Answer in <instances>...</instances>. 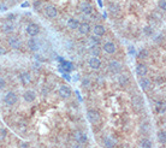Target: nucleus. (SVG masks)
Segmentation results:
<instances>
[{
	"instance_id": "nucleus-1",
	"label": "nucleus",
	"mask_w": 166,
	"mask_h": 148,
	"mask_svg": "<svg viewBox=\"0 0 166 148\" xmlns=\"http://www.w3.org/2000/svg\"><path fill=\"white\" fill-rule=\"evenodd\" d=\"M87 119L90 124H98L101 121V114L95 108H89L87 111Z\"/></svg>"
},
{
	"instance_id": "nucleus-2",
	"label": "nucleus",
	"mask_w": 166,
	"mask_h": 148,
	"mask_svg": "<svg viewBox=\"0 0 166 148\" xmlns=\"http://www.w3.org/2000/svg\"><path fill=\"white\" fill-rule=\"evenodd\" d=\"M25 32H27V34L29 35L30 37H35V36H37V35L40 34L41 27L37 23H29L27 25V28H25Z\"/></svg>"
},
{
	"instance_id": "nucleus-3",
	"label": "nucleus",
	"mask_w": 166,
	"mask_h": 148,
	"mask_svg": "<svg viewBox=\"0 0 166 148\" xmlns=\"http://www.w3.org/2000/svg\"><path fill=\"white\" fill-rule=\"evenodd\" d=\"M131 106L134 107V110L136 111H141L144 107V100L143 98L140 94H135L131 98Z\"/></svg>"
},
{
	"instance_id": "nucleus-4",
	"label": "nucleus",
	"mask_w": 166,
	"mask_h": 148,
	"mask_svg": "<svg viewBox=\"0 0 166 148\" xmlns=\"http://www.w3.org/2000/svg\"><path fill=\"white\" fill-rule=\"evenodd\" d=\"M44 13L45 16H46V18H48V19H54V18L58 17V10H57V7L53 6V5L45 6Z\"/></svg>"
},
{
	"instance_id": "nucleus-5",
	"label": "nucleus",
	"mask_w": 166,
	"mask_h": 148,
	"mask_svg": "<svg viewBox=\"0 0 166 148\" xmlns=\"http://www.w3.org/2000/svg\"><path fill=\"white\" fill-rule=\"evenodd\" d=\"M109 70L113 75H119L123 70V65L118 60H111L109 63Z\"/></svg>"
},
{
	"instance_id": "nucleus-6",
	"label": "nucleus",
	"mask_w": 166,
	"mask_h": 148,
	"mask_svg": "<svg viewBox=\"0 0 166 148\" xmlns=\"http://www.w3.org/2000/svg\"><path fill=\"white\" fill-rule=\"evenodd\" d=\"M7 44H9V46L11 47L12 49H19L22 47L21 39L18 36H16V35H11V36L7 37Z\"/></svg>"
},
{
	"instance_id": "nucleus-7",
	"label": "nucleus",
	"mask_w": 166,
	"mask_h": 148,
	"mask_svg": "<svg viewBox=\"0 0 166 148\" xmlns=\"http://www.w3.org/2000/svg\"><path fill=\"white\" fill-rule=\"evenodd\" d=\"M17 101H18V96L13 91H9L4 96V103H5V105H7V106H13V105L17 104Z\"/></svg>"
},
{
	"instance_id": "nucleus-8",
	"label": "nucleus",
	"mask_w": 166,
	"mask_h": 148,
	"mask_svg": "<svg viewBox=\"0 0 166 148\" xmlns=\"http://www.w3.org/2000/svg\"><path fill=\"white\" fill-rule=\"evenodd\" d=\"M74 138H75V141L77 142L78 145H86L88 142L87 134L83 133V131H81V130H77V131L74 133Z\"/></svg>"
},
{
	"instance_id": "nucleus-9",
	"label": "nucleus",
	"mask_w": 166,
	"mask_h": 148,
	"mask_svg": "<svg viewBox=\"0 0 166 148\" xmlns=\"http://www.w3.org/2000/svg\"><path fill=\"white\" fill-rule=\"evenodd\" d=\"M135 72H136V75H137L138 77H144V76H147V74H148V66L144 64L143 61H140V63L136 64Z\"/></svg>"
},
{
	"instance_id": "nucleus-10",
	"label": "nucleus",
	"mask_w": 166,
	"mask_h": 148,
	"mask_svg": "<svg viewBox=\"0 0 166 148\" xmlns=\"http://www.w3.org/2000/svg\"><path fill=\"white\" fill-rule=\"evenodd\" d=\"M58 94H59V96L63 98V99H69V98L71 96V94H72V91H71V88H70L69 86L62 84V86L59 87V89H58Z\"/></svg>"
},
{
	"instance_id": "nucleus-11",
	"label": "nucleus",
	"mask_w": 166,
	"mask_h": 148,
	"mask_svg": "<svg viewBox=\"0 0 166 148\" xmlns=\"http://www.w3.org/2000/svg\"><path fill=\"white\" fill-rule=\"evenodd\" d=\"M118 84H119V87H122V88H126L129 84H130V76L128 75V74H125V72H121L119 74V76H118Z\"/></svg>"
},
{
	"instance_id": "nucleus-12",
	"label": "nucleus",
	"mask_w": 166,
	"mask_h": 148,
	"mask_svg": "<svg viewBox=\"0 0 166 148\" xmlns=\"http://www.w3.org/2000/svg\"><path fill=\"white\" fill-rule=\"evenodd\" d=\"M102 49L105 53L107 54H114L117 52V45L112 41H106L104 45H102Z\"/></svg>"
},
{
	"instance_id": "nucleus-13",
	"label": "nucleus",
	"mask_w": 166,
	"mask_h": 148,
	"mask_svg": "<svg viewBox=\"0 0 166 148\" xmlns=\"http://www.w3.org/2000/svg\"><path fill=\"white\" fill-rule=\"evenodd\" d=\"M77 30H78V33H79V35L86 36V35H88L89 33H90V30H92V25H90V23L89 22H82V23H79Z\"/></svg>"
},
{
	"instance_id": "nucleus-14",
	"label": "nucleus",
	"mask_w": 166,
	"mask_h": 148,
	"mask_svg": "<svg viewBox=\"0 0 166 148\" xmlns=\"http://www.w3.org/2000/svg\"><path fill=\"white\" fill-rule=\"evenodd\" d=\"M138 84H140V87H141V89H142V91H147L152 88V80H151V78H148L147 76H144V77H140V80H138Z\"/></svg>"
},
{
	"instance_id": "nucleus-15",
	"label": "nucleus",
	"mask_w": 166,
	"mask_h": 148,
	"mask_svg": "<svg viewBox=\"0 0 166 148\" xmlns=\"http://www.w3.org/2000/svg\"><path fill=\"white\" fill-rule=\"evenodd\" d=\"M93 33L95 36H98V37H101V36H104V35L106 34V28H105V25H102V24H94L93 25Z\"/></svg>"
},
{
	"instance_id": "nucleus-16",
	"label": "nucleus",
	"mask_w": 166,
	"mask_h": 148,
	"mask_svg": "<svg viewBox=\"0 0 166 148\" xmlns=\"http://www.w3.org/2000/svg\"><path fill=\"white\" fill-rule=\"evenodd\" d=\"M79 10H81L82 13L89 16V15L93 12V6H92V4H90L89 1H82V2L79 4Z\"/></svg>"
},
{
	"instance_id": "nucleus-17",
	"label": "nucleus",
	"mask_w": 166,
	"mask_h": 148,
	"mask_svg": "<svg viewBox=\"0 0 166 148\" xmlns=\"http://www.w3.org/2000/svg\"><path fill=\"white\" fill-rule=\"evenodd\" d=\"M104 146L106 148H114L117 146V140L112 135H107L104 137Z\"/></svg>"
},
{
	"instance_id": "nucleus-18",
	"label": "nucleus",
	"mask_w": 166,
	"mask_h": 148,
	"mask_svg": "<svg viewBox=\"0 0 166 148\" xmlns=\"http://www.w3.org/2000/svg\"><path fill=\"white\" fill-rule=\"evenodd\" d=\"M88 65H89V68L93 69V70H99V69L101 68V60H100L99 57L89 58Z\"/></svg>"
},
{
	"instance_id": "nucleus-19",
	"label": "nucleus",
	"mask_w": 166,
	"mask_h": 148,
	"mask_svg": "<svg viewBox=\"0 0 166 148\" xmlns=\"http://www.w3.org/2000/svg\"><path fill=\"white\" fill-rule=\"evenodd\" d=\"M23 98H24V100H25V101H27L28 104L34 103V101L36 100V93H35V91L28 89V91H24V94H23Z\"/></svg>"
},
{
	"instance_id": "nucleus-20",
	"label": "nucleus",
	"mask_w": 166,
	"mask_h": 148,
	"mask_svg": "<svg viewBox=\"0 0 166 148\" xmlns=\"http://www.w3.org/2000/svg\"><path fill=\"white\" fill-rule=\"evenodd\" d=\"M19 81H21V83H22L23 86H29L30 83H32V75H30V72H22L21 74V76H19Z\"/></svg>"
},
{
	"instance_id": "nucleus-21",
	"label": "nucleus",
	"mask_w": 166,
	"mask_h": 148,
	"mask_svg": "<svg viewBox=\"0 0 166 148\" xmlns=\"http://www.w3.org/2000/svg\"><path fill=\"white\" fill-rule=\"evenodd\" d=\"M27 46H28V49L32 51V52H36V51H39V48H40V45H39V42H37V40H36L35 37L29 39L28 42H27Z\"/></svg>"
},
{
	"instance_id": "nucleus-22",
	"label": "nucleus",
	"mask_w": 166,
	"mask_h": 148,
	"mask_svg": "<svg viewBox=\"0 0 166 148\" xmlns=\"http://www.w3.org/2000/svg\"><path fill=\"white\" fill-rule=\"evenodd\" d=\"M79 21H78L77 18H75V17H71V18H69L67 19V28L69 29H71V30H76L78 28V25H79Z\"/></svg>"
},
{
	"instance_id": "nucleus-23",
	"label": "nucleus",
	"mask_w": 166,
	"mask_h": 148,
	"mask_svg": "<svg viewBox=\"0 0 166 148\" xmlns=\"http://www.w3.org/2000/svg\"><path fill=\"white\" fill-rule=\"evenodd\" d=\"M1 30H2L5 34H12V33L15 32V27H13L12 23H10L7 21V22L4 23V24L1 25Z\"/></svg>"
},
{
	"instance_id": "nucleus-24",
	"label": "nucleus",
	"mask_w": 166,
	"mask_h": 148,
	"mask_svg": "<svg viewBox=\"0 0 166 148\" xmlns=\"http://www.w3.org/2000/svg\"><path fill=\"white\" fill-rule=\"evenodd\" d=\"M153 147V143H152V141L149 140V138H141L140 140V148H152Z\"/></svg>"
},
{
	"instance_id": "nucleus-25",
	"label": "nucleus",
	"mask_w": 166,
	"mask_h": 148,
	"mask_svg": "<svg viewBox=\"0 0 166 148\" xmlns=\"http://www.w3.org/2000/svg\"><path fill=\"white\" fill-rule=\"evenodd\" d=\"M142 32H143L144 36H147V37H152V36L154 35V29H153V27H151V25H144Z\"/></svg>"
},
{
	"instance_id": "nucleus-26",
	"label": "nucleus",
	"mask_w": 166,
	"mask_h": 148,
	"mask_svg": "<svg viewBox=\"0 0 166 148\" xmlns=\"http://www.w3.org/2000/svg\"><path fill=\"white\" fill-rule=\"evenodd\" d=\"M89 53L93 57H99L100 54H101V48H100L99 46H92L90 49H89Z\"/></svg>"
},
{
	"instance_id": "nucleus-27",
	"label": "nucleus",
	"mask_w": 166,
	"mask_h": 148,
	"mask_svg": "<svg viewBox=\"0 0 166 148\" xmlns=\"http://www.w3.org/2000/svg\"><path fill=\"white\" fill-rule=\"evenodd\" d=\"M136 56L140 58L141 60H144V59H147V58L149 57V52H148L147 48H142V49H140V52Z\"/></svg>"
},
{
	"instance_id": "nucleus-28",
	"label": "nucleus",
	"mask_w": 166,
	"mask_h": 148,
	"mask_svg": "<svg viewBox=\"0 0 166 148\" xmlns=\"http://www.w3.org/2000/svg\"><path fill=\"white\" fill-rule=\"evenodd\" d=\"M156 136H158V140H159L160 143L165 145V142H166V131L165 130H159L158 134H156Z\"/></svg>"
},
{
	"instance_id": "nucleus-29",
	"label": "nucleus",
	"mask_w": 166,
	"mask_h": 148,
	"mask_svg": "<svg viewBox=\"0 0 166 148\" xmlns=\"http://www.w3.org/2000/svg\"><path fill=\"white\" fill-rule=\"evenodd\" d=\"M89 44L90 46H99L101 44V41H100V37L98 36H89Z\"/></svg>"
},
{
	"instance_id": "nucleus-30",
	"label": "nucleus",
	"mask_w": 166,
	"mask_h": 148,
	"mask_svg": "<svg viewBox=\"0 0 166 148\" xmlns=\"http://www.w3.org/2000/svg\"><path fill=\"white\" fill-rule=\"evenodd\" d=\"M109 10H110L111 13H117L121 9H119V5H118V4H116V2H111L110 5H109Z\"/></svg>"
},
{
	"instance_id": "nucleus-31",
	"label": "nucleus",
	"mask_w": 166,
	"mask_h": 148,
	"mask_svg": "<svg viewBox=\"0 0 166 148\" xmlns=\"http://www.w3.org/2000/svg\"><path fill=\"white\" fill-rule=\"evenodd\" d=\"M140 129H141L143 133H149V130H151V124H149L148 122H142L141 125H140Z\"/></svg>"
},
{
	"instance_id": "nucleus-32",
	"label": "nucleus",
	"mask_w": 166,
	"mask_h": 148,
	"mask_svg": "<svg viewBox=\"0 0 166 148\" xmlns=\"http://www.w3.org/2000/svg\"><path fill=\"white\" fill-rule=\"evenodd\" d=\"M7 136V130L5 128H1L0 126V141H4Z\"/></svg>"
},
{
	"instance_id": "nucleus-33",
	"label": "nucleus",
	"mask_w": 166,
	"mask_h": 148,
	"mask_svg": "<svg viewBox=\"0 0 166 148\" xmlns=\"http://www.w3.org/2000/svg\"><path fill=\"white\" fill-rule=\"evenodd\" d=\"M90 84H92V82H90V80H89L88 77H86V78L82 80V87L84 89H88L89 87H90Z\"/></svg>"
},
{
	"instance_id": "nucleus-34",
	"label": "nucleus",
	"mask_w": 166,
	"mask_h": 148,
	"mask_svg": "<svg viewBox=\"0 0 166 148\" xmlns=\"http://www.w3.org/2000/svg\"><path fill=\"white\" fill-rule=\"evenodd\" d=\"M158 7H159L160 10H163V11H165L166 10V0H159V1H158Z\"/></svg>"
},
{
	"instance_id": "nucleus-35",
	"label": "nucleus",
	"mask_w": 166,
	"mask_h": 148,
	"mask_svg": "<svg viewBox=\"0 0 166 148\" xmlns=\"http://www.w3.org/2000/svg\"><path fill=\"white\" fill-rule=\"evenodd\" d=\"M6 86H7V83H6L5 78H2V77L0 76V91L5 89V88H6Z\"/></svg>"
},
{
	"instance_id": "nucleus-36",
	"label": "nucleus",
	"mask_w": 166,
	"mask_h": 148,
	"mask_svg": "<svg viewBox=\"0 0 166 148\" xmlns=\"http://www.w3.org/2000/svg\"><path fill=\"white\" fill-rule=\"evenodd\" d=\"M128 51H129V54H130L131 57H135V56L137 54V53H136V49H135V47H134V46H129Z\"/></svg>"
},
{
	"instance_id": "nucleus-37",
	"label": "nucleus",
	"mask_w": 166,
	"mask_h": 148,
	"mask_svg": "<svg viewBox=\"0 0 166 148\" xmlns=\"http://www.w3.org/2000/svg\"><path fill=\"white\" fill-rule=\"evenodd\" d=\"M34 9H35L36 11L41 10V1H35V2H34Z\"/></svg>"
},
{
	"instance_id": "nucleus-38",
	"label": "nucleus",
	"mask_w": 166,
	"mask_h": 148,
	"mask_svg": "<svg viewBox=\"0 0 166 148\" xmlns=\"http://www.w3.org/2000/svg\"><path fill=\"white\" fill-rule=\"evenodd\" d=\"M6 53H7V49H6L4 46L0 45V56H5Z\"/></svg>"
},
{
	"instance_id": "nucleus-39",
	"label": "nucleus",
	"mask_w": 166,
	"mask_h": 148,
	"mask_svg": "<svg viewBox=\"0 0 166 148\" xmlns=\"http://www.w3.org/2000/svg\"><path fill=\"white\" fill-rule=\"evenodd\" d=\"M13 19H16V15H15V13L7 15V21H13Z\"/></svg>"
},
{
	"instance_id": "nucleus-40",
	"label": "nucleus",
	"mask_w": 166,
	"mask_h": 148,
	"mask_svg": "<svg viewBox=\"0 0 166 148\" xmlns=\"http://www.w3.org/2000/svg\"><path fill=\"white\" fill-rule=\"evenodd\" d=\"M156 82H158V84H163L164 83V77H161V76L156 77Z\"/></svg>"
},
{
	"instance_id": "nucleus-41",
	"label": "nucleus",
	"mask_w": 166,
	"mask_h": 148,
	"mask_svg": "<svg viewBox=\"0 0 166 148\" xmlns=\"http://www.w3.org/2000/svg\"><path fill=\"white\" fill-rule=\"evenodd\" d=\"M19 148H29V145H28V142H21V145H19Z\"/></svg>"
},
{
	"instance_id": "nucleus-42",
	"label": "nucleus",
	"mask_w": 166,
	"mask_h": 148,
	"mask_svg": "<svg viewBox=\"0 0 166 148\" xmlns=\"http://www.w3.org/2000/svg\"><path fill=\"white\" fill-rule=\"evenodd\" d=\"M6 10V6L5 5H2L1 2H0V11H5Z\"/></svg>"
},
{
	"instance_id": "nucleus-43",
	"label": "nucleus",
	"mask_w": 166,
	"mask_h": 148,
	"mask_svg": "<svg viewBox=\"0 0 166 148\" xmlns=\"http://www.w3.org/2000/svg\"><path fill=\"white\" fill-rule=\"evenodd\" d=\"M27 6L29 7V2H23V4H22V7H24V9H25Z\"/></svg>"
},
{
	"instance_id": "nucleus-44",
	"label": "nucleus",
	"mask_w": 166,
	"mask_h": 148,
	"mask_svg": "<svg viewBox=\"0 0 166 148\" xmlns=\"http://www.w3.org/2000/svg\"><path fill=\"white\" fill-rule=\"evenodd\" d=\"M72 148H82V145H78V143H77V145H75Z\"/></svg>"
}]
</instances>
